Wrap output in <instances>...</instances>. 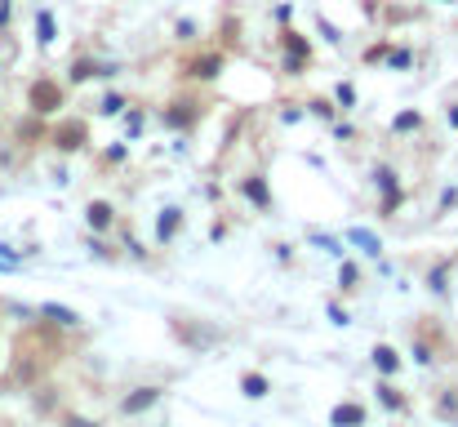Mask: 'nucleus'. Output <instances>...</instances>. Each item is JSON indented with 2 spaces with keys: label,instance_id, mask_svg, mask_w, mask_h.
<instances>
[{
  "label": "nucleus",
  "instance_id": "17",
  "mask_svg": "<svg viewBox=\"0 0 458 427\" xmlns=\"http://www.w3.org/2000/svg\"><path fill=\"white\" fill-rule=\"evenodd\" d=\"M76 80H85V76H94V63H76V71H71Z\"/></svg>",
  "mask_w": 458,
  "mask_h": 427
},
{
  "label": "nucleus",
  "instance_id": "2",
  "mask_svg": "<svg viewBox=\"0 0 458 427\" xmlns=\"http://www.w3.org/2000/svg\"><path fill=\"white\" fill-rule=\"evenodd\" d=\"M347 240H352V245H360L365 254H378V249H383L378 236H374V231H365V227H352V231H347Z\"/></svg>",
  "mask_w": 458,
  "mask_h": 427
},
{
  "label": "nucleus",
  "instance_id": "5",
  "mask_svg": "<svg viewBox=\"0 0 458 427\" xmlns=\"http://www.w3.org/2000/svg\"><path fill=\"white\" fill-rule=\"evenodd\" d=\"M245 196L254 201V205H263V210H267L272 205V196H267V187H263V178H245Z\"/></svg>",
  "mask_w": 458,
  "mask_h": 427
},
{
  "label": "nucleus",
  "instance_id": "13",
  "mask_svg": "<svg viewBox=\"0 0 458 427\" xmlns=\"http://www.w3.org/2000/svg\"><path fill=\"white\" fill-rule=\"evenodd\" d=\"M178 231V210H165V218H161V236H174Z\"/></svg>",
  "mask_w": 458,
  "mask_h": 427
},
{
  "label": "nucleus",
  "instance_id": "6",
  "mask_svg": "<svg viewBox=\"0 0 458 427\" xmlns=\"http://www.w3.org/2000/svg\"><path fill=\"white\" fill-rule=\"evenodd\" d=\"M80 138H85V125H63L58 129V147H80Z\"/></svg>",
  "mask_w": 458,
  "mask_h": 427
},
{
  "label": "nucleus",
  "instance_id": "11",
  "mask_svg": "<svg viewBox=\"0 0 458 427\" xmlns=\"http://www.w3.org/2000/svg\"><path fill=\"white\" fill-rule=\"evenodd\" d=\"M263 392H267V378L249 374V378H245V396H263Z\"/></svg>",
  "mask_w": 458,
  "mask_h": 427
},
{
  "label": "nucleus",
  "instance_id": "10",
  "mask_svg": "<svg viewBox=\"0 0 458 427\" xmlns=\"http://www.w3.org/2000/svg\"><path fill=\"white\" fill-rule=\"evenodd\" d=\"M191 76H205V80L219 76V58H205V63H196V67H191Z\"/></svg>",
  "mask_w": 458,
  "mask_h": 427
},
{
  "label": "nucleus",
  "instance_id": "18",
  "mask_svg": "<svg viewBox=\"0 0 458 427\" xmlns=\"http://www.w3.org/2000/svg\"><path fill=\"white\" fill-rule=\"evenodd\" d=\"M67 427H94V423H85V419H67Z\"/></svg>",
  "mask_w": 458,
  "mask_h": 427
},
{
  "label": "nucleus",
  "instance_id": "1",
  "mask_svg": "<svg viewBox=\"0 0 458 427\" xmlns=\"http://www.w3.org/2000/svg\"><path fill=\"white\" fill-rule=\"evenodd\" d=\"M31 103L40 107V112H54V107H58V89H54V85H36V89H31Z\"/></svg>",
  "mask_w": 458,
  "mask_h": 427
},
{
  "label": "nucleus",
  "instance_id": "12",
  "mask_svg": "<svg viewBox=\"0 0 458 427\" xmlns=\"http://www.w3.org/2000/svg\"><path fill=\"white\" fill-rule=\"evenodd\" d=\"M36 31H40V41L50 45V41H54V18H50V14H40V18H36Z\"/></svg>",
  "mask_w": 458,
  "mask_h": 427
},
{
  "label": "nucleus",
  "instance_id": "7",
  "mask_svg": "<svg viewBox=\"0 0 458 427\" xmlns=\"http://www.w3.org/2000/svg\"><path fill=\"white\" fill-rule=\"evenodd\" d=\"M45 316H54L58 325H76V321H80V316L71 312V307H58V303H50V307H45Z\"/></svg>",
  "mask_w": 458,
  "mask_h": 427
},
{
  "label": "nucleus",
  "instance_id": "3",
  "mask_svg": "<svg viewBox=\"0 0 458 427\" xmlns=\"http://www.w3.org/2000/svg\"><path fill=\"white\" fill-rule=\"evenodd\" d=\"M156 396H161V392H156V387H142V392H134V396L125 400V414H138V410H147V405H152Z\"/></svg>",
  "mask_w": 458,
  "mask_h": 427
},
{
  "label": "nucleus",
  "instance_id": "15",
  "mask_svg": "<svg viewBox=\"0 0 458 427\" xmlns=\"http://www.w3.org/2000/svg\"><path fill=\"white\" fill-rule=\"evenodd\" d=\"M187 120H191V112H187V103H183V107H178V112H170V125H187Z\"/></svg>",
  "mask_w": 458,
  "mask_h": 427
},
{
  "label": "nucleus",
  "instance_id": "9",
  "mask_svg": "<svg viewBox=\"0 0 458 427\" xmlns=\"http://www.w3.org/2000/svg\"><path fill=\"white\" fill-rule=\"evenodd\" d=\"M374 361H378V370H387V374L396 370V352L392 347H378V352H374Z\"/></svg>",
  "mask_w": 458,
  "mask_h": 427
},
{
  "label": "nucleus",
  "instance_id": "16",
  "mask_svg": "<svg viewBox=\"0 0 458 427\" xmlns=\"http://www.w3.org/2000/svg\"><path fill=\"white\" fill-rule=\"evenodd\" d=\"M103 112H107V116L120 112V99H116V94H107V99H103Z\"/></svg>",
  "mask_w": 458,
  "mask_h": 427
},
{
  "label": "nucleus",
  "instance_id": "4",
  "mask_svg": "<svg viewBox=\"0 0 458 427\" xmlns=\"http://www.w3.org/2000/svg\"><path fill=\"white\" fill-rule=\"evenodd\" d=\"M334 423H347V427H356V423H365V410H360V405H339V410H334Z\"/></svg>",
  "mask_w": 458,
  "mask_h": 427
},
{
  "label": "nucleus",
  "instance_id": "8",
  "mask_svg": "<svg viewBox=\"0 0 458 427\" xmlns=\"http://www.w3.org/2000/svg\"><path fill=\"white\" fill-rule=\"evenodd\" d=\"M89 223L94 227H107V223H112V210H107V205H89Z\"/></svg>",
  "mask_w": 458,
  "mask_h": 427
},
{
  "label": "nucleus",
  "instance_id": "14",
  "mask_svg": "<svg viewBox=\"0 0 458 427\" xmlns=\"http://www.w3.org/2000/svg\"><path fill=\"white\" fill-rule=\"evenodd\" d=\"M414 125H418L414 112H401V116H396V129H414Z\"/></svg>",
  "mask_w": 458,
  "mask_h": 427
}]
</instances>
